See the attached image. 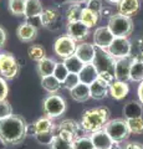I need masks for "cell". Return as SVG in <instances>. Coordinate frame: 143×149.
Masks as SVG:
<instances>
[{
    "instance_id": "cell-1",
    "label": "cell",
    "mask_w": 143,
    "mask_h": 149,
    "mask_svg": "<svg viewBox=\"0 0 143 149\" xmlns=\"http://www.w3.org/2000/svg\"><path fill=\"white\" fill-rule=\"evenodd\" d=\"M29 125L20 116H11L0 120V142L5 146H17L26 138Z\"/></svg>"
},
{
    "instance_id": "cell-2",
    "label": "cell",
    "mask_w": 143,
    "mask_h": 149,
    "mask_svg": "<svg viewBox=\"0 0 143 149\" xmlns=\"http://www.w3.org/2000/svg\"><path fill=\"white\" fill-rule=\"evenodd\" d=\"M111 112L107 107H95V108H90L84 112L81 118V128L86 133H95L97 130H101L105 128L110 120Z\"/></svg>"
},
{
    "instance_id": "cell-3",
    "label": "cell",
    "mask_w": 143,
    "mask_h": 149,
    "mask_svg": "<svg viewBox=\"0 0 143 149\" xmlns=\"http://www.w3.org/2000/svg\"><path fill=\"white\" fill-rule=\"evenodd\" d=\"M96 70L98 72V78L103 80L107 83H112L114 81V66L116 60L108 54L107 50H102L96 47V54L93 62Z\"/></svg>"
},
{
    "instance_id": "cell-4",
    "label": "cell",
    "mask_w": 143,
    "mask_h": 149,
    "mask_svg": "<svg viewBox=\"0 0 143 149\" xmlns=\"http://www.w3.org/2000/svg\"><path fill=\"white\" fill-rule=\"evenodd\" d=\"M103 129L111 137L114 144H119L124 141H127L131 136V130H130V127H128L127 119L124 118L110 119Z\"/></svg>"
},
{
    "instance_id": "cell-5",
    "label": "cell",
    "mask_w": 143,
    "mask_h": 149,
    "mask_svg": "<svg viewBox=\"0 0 143 149\" xmlns=\"http://www.w3.org/2000/svg\"><path fill=\"white\" fill-rule=\"evenodd\" d=\"M107 27L114 37H128L133 31V21L131 17L121 14H112L108 19Z\"/></svg>"
},
{
    "instance_id": "cell-6",
    "label": "cell",
    "mask_w": 143,
    "mask_h": 149,
    "mask_svg": "<svg viewBox=\"0 0 143 149\" xmlns=\"http://www.w3.org/2000/svg\"><path fill=\"white\" fill-rule=\"evenodd\" d=\"M43 109L46 117L55 119L59 118L66 111V101L60 95H49L43 102Z\"/></svg>"
},
{
    "instance_id": "cell-7",
    "label": "cell",
    "mask_w": 143,
    "mask_h": 149,
    "mask_svg": "<svg viewBox=\"0 0 143 149\" xmlns=\"http://www.w3.org/2000/svg\"><path fill=\"white\" fill-rule=\"evenodd\" d=\"M20 71L16 57L10 52H0V76L5 80L15 78Z\"/></svg>"
},
{
    "instance_id": "cell-8",
    "label": "cell",
    "mask_w": 143,
    "mask_h": 149,
    "mask_svg": "<svg viewBox=\"0 0 143 149\" xmlns=\"http://www.w3.org/2000/svg\"><path fill=\"white\" fill-rule=\"evenodd\" d=\"M76 49H77L76 41H73L71 37L67 35L57 37L54 44V52L59 57H61L62 60L68 58L75 55Z\"/></svg>"
},
{
    "instance_id": "cell-9",
    "label": "cell",
    "mask_w": 143,
    "mask_h": 149,
    "mask_svg": "<svg viewBox=\"0 0 143 149\" xmlns=\"http://www.w3.org/2000/svg\"><path fill=\"white\" fill-rule=\"evenodd\" d=\"M107 51L114 60L130 57L132 51V44L127 37H114V40L110 45Z\"/></svg>"
},
{
    "instance_id": "cell-10",
    "label": "cell",
    "mask_w": 143,
    "mask_h": 149,
    "mask_svg": "<svg viewBox=\"0 0 143 149\" xmlns=\"http://www.w3.org/2000/svg\"><path fill=\"white\" fill-rule=\"evenodd\" d=\"M81 124L76 122L75 119H63L56 127V134L66 139H70V141H75L76 138L81 137Z\"/></svg>"
},
{
    "instance_id": "cell-11",
    "label": "cell",
    "mask_w": 143,
    "mask_h": 149,
    "mask_svg": "<svg viewBox=\"0 0 143 149\" xmlns=\"http://www.w3.org/2000/svg\"><path fill=\"white\" fill-rule=\"evenodd\" d=\"M40 20H41V25L49 30L56 31L59 29H61L62 17L59 9H55V8L44 9V11L40 16Z\"/></svg>"
},
{
    "instance_id": "cell-12",
    "label": "cell",
    "mask_w": 143,
    "mask_h": 149,
    "mask_svg": "<svg viewBox=\"0 0 143 149\" xmlns=\"http://www.w3.org/2000/svg\"><path fill=\"white\" fill-rule=\"evenodd\" d=\"M114 36L112 35V32L110 31L107 26H100L93 32V42L96 47L98 49L108 50L110 45L112 44Z\"/></svg>"
},
{
    "instance_id": "cell-13",
    "label": "cell",
    "mask_w": 143,
    "mask_h": 149,
    "mask_svg": "<svg viewBox=\"0 0 143 149\" xmlns=\"http://www.w3.org/2000/svg\"><path fill=\"white\" fill-rule=\"evenodd\" d=\"M132 57H124L116 60V66H114V80L121 82L130 81V72H131V65Z\"/></svg>"
},
{
    "instance_id": "cell-14",
    "label": "cell",
    "mask_w": 143,
    "mask_h": 149,
    "mask_svg": "<svg viewBox=\"0 0 143 149\" xmlns=\"http://www.w3.org/2000/svg\"><path fill=\"white\" fill-rule=\"evenodd\" d=\"M66 31H67V36H70L73 41H82L89 36L90 29L84 22L73 21V22H67Z\"/></svg>"
},
{
    "instance_id": "cell-15",
    "label": "cell",
    "mask_w": 143,
    "mask_h": 149,
    "mask_svg": "<svg viewBox=\"0 0 143 149\" xmlns=\"http://www.w3.org/2000/svg\"><path fill=\"white\" fill-rule=\"evenodd\" d=\"M16 36L21 42H31L38 36V27L30 24L29 21H25L17 26Z\"/></svg>"
},
{
    "instance_id": "cell-16",
    "label": "cell",
    "mask_w": 143,
    "mask_h": 149,
    "mask_svg": "<svg viewBox=\"0 0 143 149\" xmlns=\"http://www.w3.org/2000/svg\"><path fill=\"white\" fill-rule=\"evenodd\" d=\"M90 138H91L95 149H111L114 144L113 141L111 139V137L106 133L105 129H101V130H97V132H95V133H91Z\"/></svg>"
},
{
    "instance_id": "cell-17",
    "label": "cell",
    "mask_w": 143,
    "mask_h": 149,
    "mask_svg": "<svg viewBox=\"0 0 143 149\" xmlns=\"http://www.w3.org/2000/svg\"><path fill=\"white\" fill-rule=\"evenodd\" d=\"M95 54H96V46L89 42H81L80 45H77V49L75 52V55L85 65L93 62Z\"/></svg>"
},
{
    "instance_id": "cell-18",
    "label": "cell",
    "mask_w": 143,
    "mask_h": 149,
    "mask_svg": "<svg viewBox=\"0 0 143 149\" xmlns=\"http://www.w3.org/2000/svg\"><path fill=\"white\" fill-rule=\"evenodd\" d=\"M56 127L57 125L54 124L52 119L45 116V117H41L38 120H35V122L31 124L30 129L34 136H36V134L46 133V132H56Z\"/></svg>"
},
{
    "instance_id": "cell-19",
    "label": "cell",
    "mask_w": 143,
    "mask_h": 149,
    "mask_svg": "<svg viewBox=\"0 0 143 149\" xmlns=\"http://www.w3.org/2000/svg\"><path fill=\"white\" fill-rule=\"evenodd\" d=\"M130 93V86L127 82H121L114 80L110 85L108 88V95L116 101H121L124 97H127V95Z\"/></svg>"
},
{
    "instance_id": "cell-20",
    "label": "cell",
    "mask_w": 143,
    "mask_h": 149,
    "mask_svg": "<svg viewBox=\"0 0 143 149\" xmlns=\"http://www.w3.org/2000/svg\"><path fill=\"white\" fill-rule=\"evenodd\" d=\"M78 78H80V82L84 83V85L91 86L96 80L98 78V72L96 70L93 63H86L82 70L78 73Z\"/></svg>"
},
{
    "instance_id": "cell-21",
    "label": "cell",
    "mask_w": 143,
    "mask_h": 149,
    "mask_svg": "<svg viewBox=\"0 0 143 149\" xmlns=\"http://www.w3.org/2000/svg\"><path fill=\"white\" fill-rule=\"evenodd\" d=\"M108 88L110 83L105 82L101 78H97L92 85L90 86V93H91V98L93 100H103L106 96L108 95Z\"/></svg>"
},
{
    "instance_id": "cell-22",
    "label": "cell",
    "mask_w": 143,
    "mask_h": 149,
    "mask_svg": "<svg viewBox=\"0 0 143 149\" xmlns=\"http://www.w3.org/2000/svg\"><path fill=\"white\" fill-rule=\"evenodd\" d=\"M142 114H143V106L138 101H130L123 107V118L127 120L142 118Z\"/></svg>"
},
{
    "instance_id": "cell-23",
    "label": "cell",
    "mask_w": 143,
    "mask_h": 149,
    "mask_svg": "<svg viewBox=\"0 0 143 149\" xmlns=\"http://www.w3.org/2000/svg\"><path fill=\"white\" fill-rule=\"evenodd\" d=\"M140 6H141L140 0H122L118 4V14L127 17H131L138 13Z\"/></svg>"
},
{
    "instance_id": "cell-24",
    "label": "cell",
    "mask_w": 143,
    "mask_h": 149,
    "mask_svg": "<svg viewBox=\"0 0 143 149\" xmlns=\"http://www.w3.org/2000/svg\"><path fill=\"white\" fill-rule=\"evenodd\" d=\"M43 11H44V8L40 0H26L24 16L27 20H33V19L40 17Z\"/></svg>"
},
{
    "instance_id": "cell-25",
    "label": "cell",
    "mask_w": 143,
    "mask_h": 149,
    "mask_svg": "<svg viewBox=\"0 0 143 149\" xmlns=\"http://www.w3.org/2000/svg\"><path fill=\"white\" fill-rule=\"evenodd\" d=\"M57 62L55 61L54 58L50 57H45L41 61L38 62L36 65V70L41 77H47V76H52L55 72V68H56Z\"/></svg>"
},
{
    "instance_id": "cell-26",
    "label": "cell",
    "mask_w": 143,
    "mask_h": 149,
    "mask_svg": "<svg viewBox=\"0 0 143 149\" xmlns=\"http://www.w3.org/2000/svg\"><path fill=\"white\" fill-rule=\"evenodd\" d=\"M71 97L77 102H86L91 98V93H90V86L84 85V83H78V85L72 88L70 91Z\"/></svg>"
},
{
    "instance_id": "cell-27",
    "label": "cell",
    "mask_w": 143,
    "mask_h": 149,
    "mask_svg": "<svg viewBox=\"0 0 143 149\" xmlns=\"http://www.w3.org/2000/svg\"><path fill=\"white\" fill-rule=\"evenodd\" d=\"M41 86L50 95H55V93H57L60 91L62 83L52 74V76H47V77H41Z\"/></svg>"
},
{
    "instance_id": "cell-28",
    "label": "cell",
    "mask_w": 143,
    "mask_h": 149,
    "mask_svg": "<svg viewBox=\"0 0 143 149\" xmlns=\"http://www.w3.org/2000/svg\"><path fill=\"white\" fill-rule=\"evenodd\" d=\"M130 80L133 82H140V83L143 81V61L138 57L132 60Z\"/></svg>"
},
{
    "instance_id": "cell-29",
    "label": "cell",
    "mask_w": 143,
    "mask_h": 149,
    "mask_svg": "<svg viewBox=\"0 0 143 149\" xmlns=\"http://www.w3.org/2000/svg\"><path fill=\"white\" fill-rule=\"evenodd\" d=\"M62 62L66 66L68 72L70 73H76V74L80 73L82 67L85 66V63L82 62L76 55H73V56H71V57H68V58H65Z\"/></svg>"
},
{
    "instance_id": "cell-30",
    "label": "cell",
    "mask_w": 143,
    "mask_h": 149,
    "mask_svg": "<svg viewBox=\"0 0 143 149\" xmlns=\"http://www.w3.org/2000/svg\"><path fill=\"white\" fill-rule=\"evenodd\" d=\"M100 17H101L100 15H97V14L93 13V11H91L90 9L84 8V9H82V13H81L80 21L84 22V24L90 29V27L95 26L96 24H97L98 20H100Z\"/></svg>"
},
{
    "instance_id": "cell-31",
    "label": "cell",
    "mask_w": 143,
    "mask_h": 149,
    "mask_svg": "<svg viewBox=\"0 0 143 149\" xmlns=\"http://www.w3.org/2000/svg\"><path fill=\"white\" fill-rule=\"evenodd\" d=\"M73 142L75 141H70L55 133V137L50 144V149H73Z\"/></svg>"
},
{
    "instance_id": "cell-32",
    "label": "cell",
    "mask_w": 143,
    "mask_h": 149,
    "mask_svg": "<svg viewBox=\"0 0 143 149\" xmlns=\"http://www.w3.org/2000/svg\"><path fill=\"white\" fill-rule=\"evenodd\" d=\"M25 5H26V0H9L8 3L9 11L15 16H24Z\"/></svg>"
},
{
    "instance_id": "cell-33",
    "label": "cell",
    "mask_w": 143,
    "mask_h": 149,
    "mask_svg": "<svg viewBox=\"0 0 143 149\" xmlns=\"http://www.w3.org/2000/svg\"><path fill=\"white\" fill-rule=\"evenodd\" d=\"M27 55L33 61L39 62L46 57V51L41 45H30L27 49Z\"/></svg>"
},
{
    "instance_id": "cell-34",
    "label": "cell",
    "mask_w": 143,
    "mask_h": 149,
    "mask_svg": "<svg viewBox=\"0 0 143 149\" xmlns=\"http://www.w3.org/2000/svg\"><path fill=\"white\" fill-rule=\"evenodd\" d=\"M82 8L78 3H73L68 6L67 11H66V17H67V22H73V21H80L81 19V13H82Z\"/></svg>"
},
{
    "instance_id": "cell-35",
    "label": "cell",
    "mask_w": 143,
    "mask_h": 149,
    "mask_svg": "<svg viewBox=\"0 0 143 149\" xmlns=\"http://www.w3.org/2000/svg\"><path fill=\"white\" fill-rule=\"evenodd\" d=\"M73 149H95L90 136H81L75 139Z\"/></svg>"
},
{
    "instance_id": "cell-36",
    "label": "cell",
    "mask_w": 143,
    "mask_h": 149,
    "mask_svg": "<svg viewBox=\"0 0 143 149\" xmlns=\"http://www.w3.org/2000/svg\"><path fill=\"white\" fill-rule=\"evenodd\" d=\"M131 134H142L143 133V118H135L127 120Z\"/></svg>"
},
{
    "instance_id": "cell-37",
    "label": "cell",
    "mask_w": 143,
    "mask_h": 149,
    "mask_svg": "<svg viewBox=\"0 0 143 149\" xmlns=\"http://www.w3.org/2000/svg\"><path fill=\"white\" fill-rule=\"evenodd\" d=\"M68 74H70V72L67 71V68H66L65 65H63V62H57L56 68H55V72H54V76L61 83H63Z\"/></svg>"
},
{
    "instance_id": "cell-38",
    "label": "cell",
    "mask_w": 143,
    "mask_h": 149,
    "mask_svg": "<svg viewBox=\"0 0 143 149\" xmlns=\"http://www.w3.org/2000/svg\"><path fill=\"white\" fill-rule=\"evenodd\" d=\"M13 114V107L11 104L9 103V101L4 100V101H0V120L3 119H6L9 117H11Z\"/></svg>"
},
{
    "instance_id": "cell-39",
    "label": "cell",
    "mask_w": 143,
    "mask_h": 149,
    "mask_svg": "<svg viewBox=\"0 0 143 149\" xmlns=\"http://www.w3.org/2000/svg\"><path fill=\"white\" fill-rule=\"evenodd\" d=\"M55 133L56 132H46V133L36 134V136H34V137H35L36 141H38V143H40L41 146H50L54 137H55Z\"/></svg>"
},
{
    "instance_id": "cell-40",
    "label": "cell",
    "mask_w": 143,
    "mask_h": 149,
    "mask_svg": "<svg viewBox=\"0 0 143 149\" xmlns=\"http://www.w3.org/2000/svg\"><path fill=\"white\" fill-rule=\"evenodd\" d=\"M87 9H90L91 11L96 13L97 15H102V11H103V5H102V1L101 0H87Z\"/></svg>"
},
{
    "instance_id": "cell-41",
    "label": "cell",
    "mask_w": 143,
    "mask_h": 149,
    "mask_svg": "<svg viewBox=\"0 0 143 149\" xmlns=\"http://www.w3.org/2000/svg\"><path fill=\"white\" fill-rule=\"evenodd\" d=\"M78 83H80V78H78V74H76V73H70L67 76V78L65 80V82L62 83L63 85V87L65 88H67L68 91H71L72 88H75Z\"/></svg>"
},
{
    "instance_id": "cell-42",
    "label": "cell",
    "mask_w": 143,
    "mask_h": 149,
    "mask_svg": "<svg viewBox=\"0 0 143 149\" xmlns=\"http://www.w3.org/2000/svg\"><path fill=\"white\" fill-rule=\"evenodd\" d=\"M8 93H9V86H8V82H6L5 78H3L1 76H0V101L6 100Z\"/></svg>"
},
{
    "instance_id": "cell-43",
    "label": "cell",
    "mask_w": 143,
    "mask_h": 149,
    "mask_svg": "<svg viewBox=\"0 0 143 149\" xmlns=\"http://www.w3.org/2000/svg\"><path fill=\"white\" fill-rule=\"evenodd\" d=\"M6 42V31L0 26V50H1Z\"/></svg>"
},
{
    "instance_id": "cell-44",
    "label": "cell",
    "mask_w": 143,
    "mask_h": 149,
    "mask_svg": "<svg viewBox=\"0 0 143 149\" xmlns=\"http://www.w3.org/2000/svg\"><path fill=\"white\" fill-rule=\"evenodd\" d=\"M137 95H138V100H140V102H141L142 106H143V81L140 83V86H138Z\"/></svg>"
},
{
    "instance_id": "cell-45",
    "label": "cell",
    "mask_w": 143,
    "mask_h": 149,
    "mask_svg": "<svg viewBox=\"0 0 143 149\" xmlns=\"http://www.w3.org/2000/svg\"><path fill=\"white\" fill-rule=\"evenodd\" d=\"M124 149H143V146L140 143H128Z\"/></svg>"
},
{
    "instance_id": "cell-46",
    "label": "cell",
    "mask_w": 143,
    "mask_h": 149,
    "mask_svg": "<svg viewBox=\"0 0 143 149\" xmlns=\"http://www.w3.org/2000/svg\"><path fill=\"white\" fill-rule=\"evenodd\" d=\"M106 1H108L110 4H113V5H114V4H116V5H118V4L121 3L122 0H106Z\"/></svg>"
},
{
    "instance_id": "cell-47",
    "label": "cell",
    "mask_w": 143,
    "mask_h": 149,
    "mask_svg": "<svg viewBox=\"0 0 143 149\" xmlns=\"http://www.w3.org/2000/svg\"><path fill=\"white\" fill-rule=\"evenodd\" d=\"M111 149H124V148H122L121 146H119V144H113L112 148H111Z\"/></svg>"
},
{
    "instance_id": "cell-48",
    "label": "cell",
    "mask_w": 143,
    "mask_h": 149,
    "mask_svg": "<svg viewBox=\"0 0 143 149\" xmlns=\"http://www.w3.org/2000/svg\"><path fill=\"white\" fill-rule=\"evenodd\" d=\"M67 1H72V3H81V1H84V0H67Z\"/></svg>"
},
{
    "instance_id": "cell-49",
    "label": "cell",
    "mask_w": 143,
    "mask_h": 149,
    "mask_svg": "<svg viewBox=\"0 0 143 149\" xmlns=\"http://www.w3.org/2000/svg\"><path fill=\"white\" fill-rule=\"evenodd\" d=\"M138 58L142 60V61H143V49L141 50V55H140V57H138Z\"/></svg>"
}]
</instances>
